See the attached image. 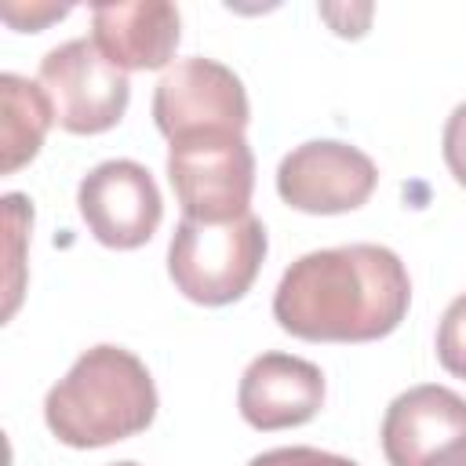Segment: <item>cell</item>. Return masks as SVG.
Wrapping results in <instances>:
<instances>
[{
	"label": "cell",
	"mask_w": 466,
	"mask_h": 466,
	"mask_svg": "<svg viewBox=\"0 0 466 466\" xmlns=\"http://www.w3.org/2000/svg\"><path fill=\"white\" fill-rule=\"evenodd\" d=\"M4 204H7V226H11V280H7V309H4V313L11 317L15 306H18V266H22V262H18V258H22V255H18V240H22V229H18V226L33 215V208L25 204L22 193H7Z\"/></svg>",
	"instance_id": "cell-16"
},
{
	"label": "cell",
	"mask_w": 466,
	"mask_h": 466,
	"mask_svg": "<svg viewBox=\"0 0 466 466\" xmlns=\"http://www.w3.org/2000/svg\"><path fill=\"white\" fill-rule=\"evenodd\" d=\"M390 466H466V397L422 382L397 393L382 415Z\"/></svg>",
	"instance_id": "cell-7"
},
{
	"label": "cell",
	"mask_w": 466,
	"mask_h": 466,
	"mask_svg": "<svg viewBox=\"0 0 466 466\" xmlns=\"http://www.w3.org/2000/svg\"><path fill=\"white\" fill-rule=\"evenodd\" d=\"M441 149H444V164L451 171V178L466 189V102H459L444 124V138H441Z\"/></svg>",
	"instance_id": "cell-14"
},
{
	"label": "cell",
	"mask_w": 466,
	"mask_h": 466,
	"mask_svg": "<svg viewBox=\"0 0 466 466\" xmlns=\"http://www.w3.org/2000/svg\"><path fill=\"white\" fill-rule=\"evenodd\" d=\"M0 102H4V116H0V171L15 175L22 164H29L40 146L47 127L55 124L51 102L44 95L40 84L18 76V73H4L0 76Z\"/></svg>",
	"instance_id": "cell-12"
},
{
	"label": "cell",
	"mask_w": 466,
	"mask_h": 466,
	"mask_svg": "<svg viewBox=\"0 0 466 466\" xmlns=\"http://www.w3.org/2000/svg\"><path fill=\"white\" fill-rule=\"evenodd\" d=\"M266 248V226L255 215L233 222L182 218L167 244V277L197 306H229L251 291Z\"/></svg>",
	"instance_id": "cell-3"
},
{
	"label": "cell",
	"mask_w": 466,
	"mask_h": 466,
	"mask_svg": "<svg viewBox=\"0 0 466 466\" xmlns=\"http://www.w3.org/2000/svg\"><path fill=\"white\" fill-rule=\"evenodd\" d=\"M157 386L149 368L124 346H91L47 390L44 422L66 448H106L149 430Z\"/></svg>",
	"instance_id": "cell-2"
},
{
	"label": "cell",
	"mask_w": 466,
	"mask_h": 466,
	"mask_svg": "<svg viewBox=\"0 0 466 466\" xmlns=\"http://www.w3.org/2000/svg\"><path fill=\"white\" fill-rule=\"evenodd\" d=\"M55 124L69 135H102L127 113L131 84L87 36L66 40L40 58V76Z\"/></svg>",
	"instance_id": "cell-5"
},
{
	"label": "cell",
	"mask_w": 466,
	"mask_h": 466,
	"mask_svg": "<svg viewBox=\"0 0 466 466\" xmlns=\"http://www.w3.org/2000/svg\"><path fill=\"white\" fill-rule=\"evenodd\" d=\"M182 18L167 0H131V4H98L91 11L95 47L124 73L131 69H164L178 47Z\"/></svg>",
	"instance_id": "cell-11"
},
{
	"label": "cell",
	"mask_w": 466,
	"mask_h": 466,
	"mask_svg": "<svg viewBox=\"0 0 466 466\" xmlns=\"http://www.w3.org/2000/svg\"><path fill=\"white\" fill-rule=\"evenodd\" d=\"M167 178L182 218L233 222L251 215L255 153L244 131H197L175 138L167 149Z\"/></svg>",
	"instance_id": "cell-4"
},
{
	"label": "cell",
	"mask_w": 466,
	"mask_h": 466,
	"mask_svg": "<svg viewBox=\"0 0 466 466\" xmlns=\"http://www.w3.org/2000/svg\"><path fill=\"white\" fill-rule=\"evenodd\" d=\"M411 280L397 251L382 244H342L295 258L277 291V324L306 342H375L400 328Z\"/></svg>",
	"instance_id": "cell-1"
},
{
	"label": "cell",
	"mask_w": 466,
	"mask_h": 466,
	"mask_svg": "<svg viewBox=\"0 0 466 466\" xmlns=\"http://www.w3.org/2000/svg\"><path fill=\"white\" fill-rule=\"evenodd\" d=\"M379 186V167L350 142L313 138L295 146L277 167V193L306 215H342L368 204Z\"/></svg>",
	"instance_id": "cell-8"
},
{
	"label": "cell",
	"mask_w": 466,
	"mask_h": 466,
	"mask_svg": "<svg viewBox=\"0 0 466 466\" xmlns=\"http://www.w3.org/2000/svg\"><path fill=\"white\" fill-rule=\"evenodd\" d=\"M251 116L240 76L215 58L175 62L153 91L157 131L175 142L197 131H244Z\"/></svg>",
	"instance_id": "cell-6"
},
{
	"label": "cell",
	"mask_w": 466,
	"mask_h": 466,
	"mask_svg": "<svg viewBox=\"0 0 466 466\" xmlns=\"http://www.w3.org/2000/svg\"><path fill=\"white\" fill-rule=\"evenodd\" d=\"M324 404V371L313 360L291 353H262L255 357L237 390V408L255 430H291L309 422Z\"/></svg>",
	"instance_id": "cell-10"
},
{
	"label": "cell",
	"mask_w": 466,
	"mask_h": 466,
	"mask_svg": "<svg viewBox=\"0 0 466 466\" xmlns=\"http://www.w3.org/2000/svg\"><path fill=\"white\" fill-rule=\"evenodd\" d=\"M76 204L91 237L113 251L142 248L164 218L160 189L138 160L95 164L76 186Z\"/></svg>",
	"instance_id": "cell-9"
},
{
	"label": "cell",
	"mask_w": 466,
	"mask_h": 466,
	"mask_svg": "<svg viewBox=\"0 0 466 466\" xmlns=\"http://www.w3.org/2000/svg\"><path fill=\"white\" fill-rule=\"evenodd\" d=\"M437 360L448 375L466 379V291L451 299L437 328Z\"/></svg>",
	"instance_id": "cell-13"
},
{
	"label": "cell",
	"mask_w": 466,
	"mask_h": 466,
	"mask_svg": "<svg viewBox=\"0 0 466 466\" xmlns=\"http://www.w3.org/2000/svg\"><path fill=\"white\" fill-rule=\"evenodd\" d=\"M113 466H138V462H113Z\"/></svg>",
	"instance_id": "cell-17"
},
{
	"label": "cell",
	"mask_w": 466,
	"mask_h": 466,
	"mask_svg": "<svg viewBox=\"0 0 466 466\" xmlns=\"http://www.w3.org/2000/svg\"><path fill=\"white\" fill-rule=\"evenodd\" d=\"M248 466H357V462L346 455L320 451V448H273V451L255 455Z\"/></svg>",
	"instance_id": "cell-15"
}]
</instances>
